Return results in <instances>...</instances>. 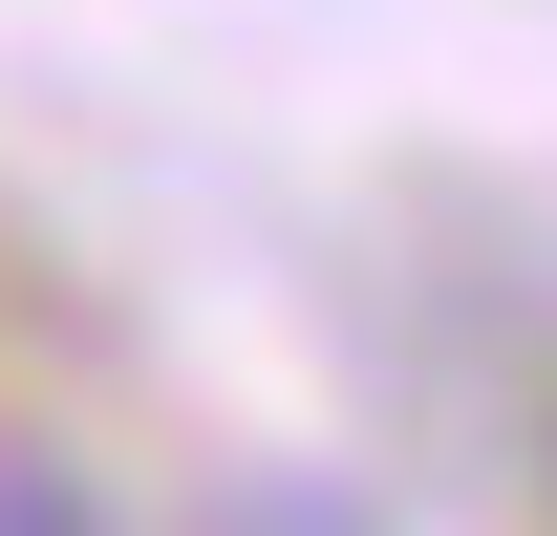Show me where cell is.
Wrapping results in <instances>:
<instances>
[{"mask_svg":"<svg viewBox=\"0 0 557 536\" xmlns=\"http://www.w3.org/2000/svg\"><path fill=\"white\" fill-rule=\"evenodd\" d=\"M258 536H344V515H258Z\"/></svg>","mask_w":557,"mask_h":536,"instance_id":"cell-1","label":"cell"}]
</instances>
